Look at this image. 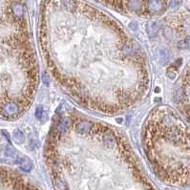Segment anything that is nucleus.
<instances>
[{
	"mask_svg": "<svg viewBox=\"0 0 190 190\" xmlns=\"http://www.w3.org/2000/svg\"><path fill=\"white\" fill-rule=\"evenodd\" d=\"M161 58L164 60V62H166L168 60V56L166 54V52L164 51H161Z\"/></svg>",
	"mask_w": 190,
	"mask_h": 190,
	"instance_id": "4468645a",
	"label": "nucleus"
},
{
	"mask_svg": "<svg viewBox=\"0 0 190 190\" xmlns=\"http://www.w3.org/2000/svg\"><path fill=\"white\" fill-rule=\"evenodd\" d=\"M91 128V122H87V120H83V122H79L76 126V131L78 134H86L88 133Z\"/></svg>",
	"mask_w": 190,
	"mask_h": 190,
	"instance_id": "f03ea898",
	"label": "nucleus"
},
{
	"mask_svg": "<svg viewBox=\"0 0 190 190\" xmlns=\"http://www.w3.org/2000/svg\"><path fill=\"white\" fill-rule=\"evenodd\" d=\"M176 67H178V66L170 67L168 70H167V76H168L171 79H173V78L176 77Z\"/></svg>",
	"mask_w": 190,
	"mask_h": 190,
	"instance_id": "9b49d317",
	"label": "nucleus"
},
{
	"mask_svg": "<svg viewBox=\"0 0 190 190\" xmlns=\"http://www.w3.org/2000/svg\"><path fill=\"white\" fill-rule=\"evenodd\" d=\"M0 112L6 117H13L18 114L19 108L13 102H6L0 105Z\"/></svg>",
	"mask_w": 190,
	"mask_h": 190,
	"instance_id": "f257e3e1",
	"label": "nucleus"
},
{
	"mask_svg": "<svg viewBox=\"0 0 190 190\" xmlns=\"http://www.w3.org/2000/svg\"><path fill=\"white\" fill-rule=\"evenodd\" d=\"M127 5H128V8L132 11H139L142 7L141 3L139 1H137V0H130Z\"/></svg>",
	"mask_w": 190,
	"mask_h": 190,
	"instance_id": "6e6552de",
	"label": "nucleus"
},
{
	"mask_svg": "<svg viewBox=\"0 0 190 190\" xmlns=\"http://www.w3.org/2000/svg\"><path fill=\"white\" fill-rule=\"evenodd\" d=\"M178 47L180 49H187V48H189L190 47V37H188L185 39L180 41L178 43Z\"/></svg>",
	"mask_w": 190,
	"mask_h": 190,
	"instance_id": "9d476101",
	"label": "nucleus"
},
{
	"mask_svg": "<svg viewBox=\"0 0 190 190\" xmlns=\"http://www.w3.org/2000/svg\"><path fill=\"white\" fill-rule=\"evenodd\" d=\"M103 142L107 146H112L115 142V137L112 134H104L103 135Z\"/></svg>",
	"mask_w": 190,
	"mask_h": 190,
	"instance_id": "0eeeda50",
	"label": "nucleus"
},
{
	"mask_svg": "<svg viewBox=\"0 0 190 190\" xmlns=\"http://www.w3.org/2000/svg\"><path fill=\"white\" fill-rule=\"evenodd\" d=\"M6 155H7V156H9V157H13L14 155H15V152H14V150H13V149H12V148L8 147V148H7V150H6Z\"/></svg>",
	"mask_w": 190,
	"mask_h": 190,
	"instance_id": "ddd939ff",
	"label": "nucleus"
},
{
	"mask_svg": "<svg viewBox=\"0 0 190 190\" xmlns=\"http://www.w3.org/2000/svg\"><path fill=\"white\" fill-rule=\"evenodd\" d=\"M32 162H29V161H27V160H23L22 162L20 163V168L23 171H25V172H29L32 169Z\"/></svg>",
	"mask_w": 190,
	"mask_h": 190,
	"instance_id": "1a4fd4ad",
	"label": "nucleus"
},
{
	"mask_svg": "<svg viewBox=\"0 0 190 190\" xmlns=\"http://www.w3.org/2000/svg\"><path fill=\"white\" fill-rule=\"evenodd\" d=\"M160 26H161V23L158 22V21L151 22V23L148 25V28H147V32H148L149 36H150V37H154L155 34H157V32H158L159 30H160Z\"/></svg>",
	"mask_w": 190,
	"mask_h": 190,
	"instance_id": "39448f33",
	"label": "nucleus"
},
{
	"mask_svg": "<svg viewBox=\"0 0 190 190\" xmlns=\"http://www.w3.org/2000/svg\"><path fill=\"white\" fill-rule=\"evenodd\" d=\"M148 7L151 12H159L163 7V1L162 0H150Z\"/></svg>",
	"mask_w": 190,
	"mask_h": 190,
	"instance_id": "20e7f679",
	"label": "nucleus"
},
{
	"mask_svg": "<svg viewBox=\"0 0 190 190\" xmlns=\"http://www.w3.org/2000/svg\"><path fill=\"white\" fill-rule=\"evenodd\" d=\"M12 11L13 15L15 17H17V18H20V17H22L24 14L23 6H22V4H20L18 2H15L12 5Z\"/></svg>",
	"mask_w": 190,
	"mask_h": 190,
	"instance_id": "7ed1b4c3",
	"label": "nucleus"
},
{
	"mask_svg": "<svg viewBox=\"0 0 190 190\" xmlns=\"http://www.w3.org/2000/svg\"><path fill=\"white\" fill-rule=\"evenodd\" d=\"M13 141L17 143H23L25 142V136L20 130H15L13 133Z\"/></svg>",
	"mask_w": 190,
	"mask_h": 190,
	"instance_id": "423d86ee",
	"label": "nucleus"
},
{
	"mask_svg": "<svg viewBox=\"0 0 190 190\" xmlns=\"http://www.w3.org/2000/svg\"><path fill=\"white\" fill-rule=\"evenodd\" d=\"M43 114H44V111L41 107H38L37 110H36V118L38 119H41L43 118Z\"/></svg>",
	"mask_w": 190,
	"mask_h": 190,
	"instance_id": "f8f14e48",
	"label": "nucleus"
}]
</instances>
